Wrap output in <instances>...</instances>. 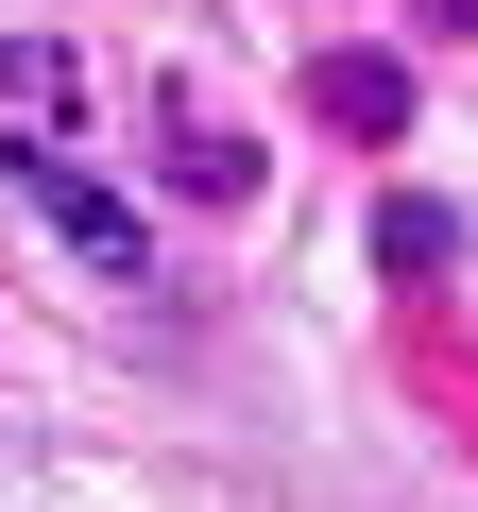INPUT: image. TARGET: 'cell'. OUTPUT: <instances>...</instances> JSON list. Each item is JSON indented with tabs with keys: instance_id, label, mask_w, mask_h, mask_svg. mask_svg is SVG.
Wrapping results in <instances>:
<instances>
[{
	"instance_id": "3",
	"label": "cell",
	"mask_w": 478,
	"mask_h": 512,
	"mask_svg": "<svg viewBox=\"0 0 478 512\" xmlns=\"http://www.w3.org/2000/svg\"><path fill=\"white\" fill-rule=\"evenodd\" d=\"M444 239H461V222H444L427 188H393V205H376V256H393V274H444Z\"/></svg>"
},
{
	"instance_id": "1",
	"label": "cell",
	"mask_w": 478,
	"mask_h": 512,
	"mask_svg": "<svg viewBox=\"0 0 478 512\" xmlns=\"http://www.w3.org/2000/svg\"><path fill=\"white\" fill-rule=\"evenodd\" d=\"M0 171H18V205H35V222H52L69 256H103V274H137V205H120V188H86L69 154H0Z\"/></svg>"
},
{
	"instance_id": "2",
	"label": "cell",
	"mask_w": 478,
	"mask_h": 512,
	"mask_svg": "<svg viewBox=\"0 0 478 512\" xmlns=\"http://www.w3.org/2000/svg\"><path fill=\"white\" fill-rule=\"evenodd\" d=\"M308 86H325V120H342V137H393V120H410V69H393V52H325Z\"/></svg>"
}]
</instances>
